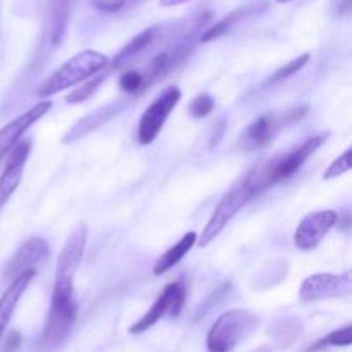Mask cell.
Wrapping results in <instances>:
<instances>
[{
    "mask_svg": "<svg viewBox=\"0 0 352 352\" xmlns=\"http://www.w3.org/2000/svg\"><path fill=\"white\" fill-rule=\"evenodd\" d=\"M86 241H88V226L85 222H79L69 234L64 248L58 253L54 292H52V309L69 308V306L78 305L74 301V289L72 287H74L76 272L81 263L82 254H85Z\"/></svg>",
    "mask_w": 352,
    "mask_h": 352,
    "instance_id": "1",
    "label": "cell"
},
{
    "mask_svg": "<svg viewBox=\"0 0 352 352\" xmlns=\"http://www.w3.org/2000/svg\"><path fill=\"white\" fill-rule=\"evenodd\" d=\"M330 133H320L315 136L308 138L301 146L294 148L289 153L280 155V157L274 158L272 162H268L267 165H263L261 168L254 170L253 174L248 175V182L253 188L254 195H260V192L267 191L272 186L278 184V182H284L287 179H291L296 172L301 170V167L305 165V162L329 140Z\"/></svg>",
    "mask_w": 352,
    "mask_h": 352,
    "instance_id": "2",
    "label": "cell"
},
{
    "mask_svg": "<svg viewBox=\"0 0 352 352\" xmlns=\"http://www.w3.org/2000/svg\"><path fill=\"white\" fill-rule=\"evenodd\" d=\"M109 65V58L105 54H100L96 50L79 52L78 55L69 58L65 64H62L52 76H48L40 88L36 89V96L47 98V96L57 95L64 89L72 88L76 85H81L91 76L98 74Z\"/></svg>",
    "mask_w": 352,
    "mask_h": 352,
    "instance_id": "3",
    "label": "cell"
},
{
    "mask_svg": "<svg viewBox=\"0 0 352 352\" xmlns=\"http://www.w3.org/2000/svg\"><path fill=\"white\" fill-rule=\"evenodd\" d=\"M258 322L260 318L246 309H230L223 313L215 320L206 336V351L232 352L244 337L256 329Z\"/></svg>",
    "mask_w": 352,
    "mask_h": 352,
    "instance_id": "4",
    "label": "cell"
},
{
    "mask_svg": "<svg viewBox=\"0 0 352 352\" xmlns=\"http://www.w3.org/2000/svg\"><path fill=\"white\" fill-rule=\"evenodd\" d=\"M306 113H308L306 107H298L285 113H267V116L258 117L241 134L237 146L244 151H253L267 146L282 129L305 119Z\"/></svg>",
    "mask_w": 352,
    "mask_h": 352,
    "instance_id": "5",
    "label": "cell"
},
{
    "mask_svg": "<svg viewBox=\"0 0 352 352\" xmlns=\"http://www.w3.org/2000/svg\"><path fill=\"white\" fill-rule=\"evenodd\" d=\"M254 191L251 188V184L248 182V179H244V182L237 188H234L232 191L227 192L222 199L219 201V205L213 210L212 217L206 222L205 229H203L201 236L198 237L196 243H199V246L206 248L212 241H215V237L226 229L227 223L254 198Z\"/></svg>",
    "mask_w": 352,
    "mask_h": 352,
    "instance_id": "6",
    "label": "cell"
},
{
    "mask_svg": "<svg viewBox=\"0 0 352 352\" xmlns=\"http://www.w3.org/2000/svg\"><path fill=\"white\" fill-rule=\"evenodd\" d=\"M181 95L182 93L179 86L170 85L148 105V109L141 116L140 124H138V140L141 144L146 146L157 140L158 134L164 129L165 122H167L168 116L181 100Z\"/></svg>",
    "mask_w": 352,
    "mask_h": 352,
    "instance_id": "7",
    "label": "cell"
},
{
    "mask_svg": "<svg viewBox=\"0 0 352 352\" xmlns=\"http://www.w3.org/2000/svg\"><path fill=\"white\" fill-rule=\"evenodd\" d=\"M186 296H188V289L182 282H172V284L165 285V289L158 296L157 301L151 305V308L136 323H133L127 332L133 333V336L143 333L148 329H151L155 323L160 322L164 316H179V313L184 308Z\"/></svg>",
    "mask_w": 352,
    "mask_h": 352,
    "instance_id": "8",
    "label": "cell"
},
{
    "mask_svg": "<svg viewBox=\"0 0 352 352\" xmlns=\"http://www.w3.org/2000/svg\"><path fill=\"white\" fill-rule=\"evenodd\" d=\"M352 292V280L351 272H344L342 275L333 274H316L306 278L301 285L302 301H323V299H336V298H347Z\"/></svg>",
    "mask_w": 352,
    "mask_h": 352,
    "instance_id": "9",
    "label": "cell"
},
{
    "mask_svg": "<svg viewBox=\"0 0 352 352\" xmlns=\"http://www.w3.org/2000/svg\"><path fill=\"white\" fill-rule=\"evenodd\" d=\"M339 220L333 210H322V212H313L301 220L294 234V244L301 251H311L322 243L327 234L333 229V226Z\"/></svg>",
    "mask_w": 352,
    "mask_h": 352,
    "instance_id": "10",
    "label": "cell"
},
{
    "mask_svg": "<svg viewBox=\"0 0 352 352\" xmlns=\"http://www.w3.org/2000/svg\"><path fill=\"white\" fill-rule=\"evenodd\" d=\"M50 256V246L41 237H30L19 246L14 253L3 270V280L12 282L17 275L24 274L26 270H34V267L43 263Z\"/></svg>",
    "mask_w": 352,
    "mask_h": 352,
    "instance_id": "11",
    "label": "cell"
},
{
    "mask_svg": "<svg viewBox=\"0 0 352 352\" xmlns=\"http://www.w3.org/2000/svg\"><path fill=\"white\" fill-rule=\"evenodd\" d=\"M50 109V100H43V102L31 107V109L26 110L23 116L16 117V119L10 120L9 124H6V126L0 129V162L14 150V146L19 143L21 138L26 134V131L30 129L31 126H34V124H36Z\"/></svg>",
    "mask_w": 352,
    "mask_h": 352,
    "instance_id": "12",
    "label": "cell"
},
{
    "mask_svg": "<svg viewBox=\"0 0 352 352\" xmlns=\"http://www.w3.org/2000/svg\"><path fill=\"white\" fill-rule=\"evenodd\" d=\"M31 151V140L19 141L14 146V150L9 153L7 164L3 167L2 175H0V210L6 206L10 196L14 195L17 188H19L21 181H23L24 167H26V160L30 157Z\"/></svg>",
    "mask_w": 352,
    "mask_h": 352,
    "instance_id": "13",
    "label": "cell"
},
{
    "mask_svg": "<svg viewBox=\"0 0 352 352\" xmlns=\"http://www.w3.org/2000/svg\"><path fill=\"white\" fill-rule=\"evenodd\" d=\"M76 318H78V305L69 306V308L50 309L43 336L40 339L41 349L50 352L60 347L71 333Z\"/></svg>",
    "mask_w": 352,
    "mask_h": 352,
    "instance_id": "14",
    "label": "cell"
},
{
    "mask_svg": "<svg viewBox=\"0 0 352 352\" xmlns=\"http://www.w3.org/2000/svg\"><path fill=\"white\" fill-rule=\"evenodd\" d=\"M34 275H36V270H26L24 274L17 275V277L10 282L9 287L6 289L2 298H0V340H2L7 325H9L10 318H12L14 311H16L17 302L23 298V294L26 292L28 285L33 280Z\"/></svg>",
    "mask_w": 352,
    "mask_h": 352,
    "instance_id": "15",
    "label": "cell"
},
{
    "mask_svg": "<svg viewBox=\"0 0 352 352\" xmlns=\"http://www.w3.org/2000/svg\"><path fill=\"white\" fill-rule=\"evenodd\" d=\"M267 7H268L267 2H256V3H250V6H244V7H239V9L232 10L229 16H226L223 19H220L217 24L210 26L208 30H206L205 33L199 36V41L206 43V41H212V40H215V38L222 36V34H226L227 31L232 30L236 24H239L241 21L265 12V10H267Z\"/></svg>",
    "mask_w": 352,
    "mask_h": 352,
    "instance_id": "16",
    "label": "cell"
},
{
    "mask_svg": "<svg viewBox=\"0 0 352 352\" xmlns=\"http://www.w3.org/2000/svg\"><path fill=\"white\" fill-rule=\"evenodd\" d=\"M158 31H160V28L158 26H151V28H148V30L141 31L140 34H136V36H134L133 40H131L129 43H127L126 47H124L122 50L116 55V57H113V60L110 62L107 67H109L110 71H117V69L126 67V65L129 64L133 58H136L141 52L146 50V48L150 47L155 40H157Z\"/></svg>",
    "mask_w": 352,
    "mask_h": 352,
    "instance_id": "17",
    "label": "cell"
},
{
    "mask_svg": "<svg viewBox=\"0 0 352 352\" xmlns=\"http://www.w3.org/2000/svg\"><path fill=\"white\" fill-rule=\"evenodd\" d=\"M268 333L277 349H289L301 337L302 323L294 316H285V318L275 320L268 329Z\"/></svg>",
    "mask_w": 352,
    "mask_h": 352,
    "instance_id": "18",
    "label": "cell"
},
{
    "mask_svg": "<svg viewBox=\"0 0 352 352\" xmlns=\"http://www.w3.org/2000/svg\"><path fill=\"white\" fill-rule=\"evenodd\" d=\"M196 241H198V234L196 232L184 234L177 244H174V246L168 248V250L165 251L160 258H158L157 263H155V267H153V275H157L158 277V275H164L165 272H168L170 268H174L175 265H177L179 261H181L182 258H184L186 254L192 250V246L196 244Z\"/></svg>",
    "mask_w": 352,
    "mask_h": 352,
    "instance_id": "19",
    "label": "cell"
},
{
    "mask_svg": "<svg viewBox=\"0 0 352 352\" xmlns=\"http://www.w3.org/2000/svg\"><path fill=\"white\" fill-rule=\"evenodd\" d=\"M69 21V0H50V16H48V31L50 43L58 45L64 38Z\"/></svg>",
    "mask_w": 352,
    "mask_h": 352,
    "instance_id": "20",
    "label": "cell"
},
{
    "mask_svg": "<svg viewBox=\"0 0 352 352\" xmlns=\"http://www.w3.org/2000/svg\"><path fill=\"white\" fill-rule=\"evenodd\" d=\"M113 113L116 112H110L109 107H107V109L103 107V109L96 110V112H93L91 116H88V117H85V119L79 120V122L76 124V126L72 127L67 134H65V138H62V143H71V141L85 136V134H88L89 131H93L95 127H98L100 124L105 122L107 119H110Z\"/></svg>",
    "mask_w": 352,
    "mask_h": 352,
    "instance_id": "21",
    "label": "cell"
},
{
    "mask_svg": "<svg viewBox=\"0 0 352 352\" xmlns=\"http://www.w3.org/2000/svg\"><path fill=\"white\" fill-rule=\"evenodd\" d=\"M119 88L124 95H143L150 86H148L146 76L143 71H136V69H127L119 76Z\"/></svg>",
    "mask_w": 352,
    "mask_h": 352,
    "instance_id": "22",
    "label": "cell"
},
{
    "mask_svg": "<svg viewBox=\"0 0 352 352\" xmlns=\"http://www.w3.org/2000/svg\"><path fill=\"white\" fill-rule=\"evenodd\" d=\"M352 344V327L346 325L342 329H337L330 332L329 336L320 339L318 342L313 344L306 352H316L325 347H349Z\"/></svg>",
    "mask_w": 352,
    "mask_h": 352,
    "instance_id": "23",
    "label": "cell"
},
{
    "mask_svg": "<svg viewBox=\"0 0 352 352\" xmlns=\"http://www.w3.org/2000/svg\"><path fill=\"white\" fill-rule=\"evenodd\" d=\"M105 78H107V72H105V69H103L102 72H98V74H95V76H91L89 79H86L85 82H81V86H79V88H76L71 95L65 96V102L67 103L86 102V100L91 98V96L95 95V91L98 89V86L105 81Z\"/></svg>",
    "mask_w": 352,
    "mask_h": 352,
    "instance_id": "24",
    "label": "cell"
},
{
    "mask_svg": "<svg viewBox=\"0 0 352 352\" xmlns=\"http://www.w3.org/2000/svg\"><path fill=\"white\" fill-rule=\"evenodd\" d=\"M215 109V100H213L212 95L208 93H201L196 98H192V102L189 103L188 112L192 119H205Z\"/></svg>",
    "mask_w": 352,
    "mask_h": 352,
    "instance_id": "25",
    "label": "cell"
},
{
    "mask_svg": "<svg viewBox=\"0 0 352 352\" xmlns=\"http://www.w3.org/2000/svg\"><path fill=\"white\" fill-rule=\"evenodd\" d=\"M309 54H302L299 55L298 58H294V60H291L289 64H285L284 67H280L278 71H275V74L272 76L270 79L267 81V85H275V82L278 81H285L287 78H291V76H294L296 72L301 71L302 67H305L306 64L309 62Z\"/></svg>",
    "mask_w": 352,
    "mask_h": 352,
    "instance_id": "26",
    "label": "cell"
},
{
    "mask_svg": "<svg viewBox=\"0 0 352 352\" xmlns=\"http://www.w3.org/2000/svg\"><path fill=\"white\" fill-rule=\"evenodd\" d=\"M351 153H352V150L351 148H347V150L344 151L339 158H336V160L330 164V167L325 170L323 179H325V181H330V179L340 177V175H344L346 172H349L351 170Z\"/></svg>",
    "mask_w": 352,
    "mask_h": 352,
    "instance_id": "27",
    "label": "cell"
},
{
    "mask_svg": "<svg viewBox=\"0 0 352 352\" xmlns=\"http://www.w3.org/2000/svg\"><path fill=\"white\" fill-rule=\"evenodd\" d=\"M127 0H91L93 7L103 12H117L126 6Z\"/></svg>",
    "mask_w": 352,
    "mask_h": 352,
    "instance_id": "28",
    "label": "cell"
},
{
    "mask_svg": "<svg viewBox=\"0 0 352 352\" xmlns=\"http://www.w3.org/2000/svg\"><path fill=\"white\" fill-rule=\"evenodd\" d=\"M21 342H23V339H21V333L14 330V332H10L9 337H7L6 346H3V352H14L17 347L21 346Z\"/></svg>",
    "mask_w": 352,
    "mask_h": 352,
    "instance_id": "29",
    "label": "cell"
},
{
    "mask_svg": "<svg viewBox=\"0 0 352 352\" xmlns=\"http://www.w3.org/2000/svg\"><path fill=\"white\" fill-rule=\"evenodd\" d=\"M351 10V0H339L337 3V16H346Z\"/></svg>",
    "mask_w": 352,
    "mask_h": 352,
    "instance_id": "30",
    "label": "cell"
},
{
    "mask_svg": "<svg viewBox=\"0 0 352 352\" xmlns=\"http://www.w3.org/2000/svg\"><path fill=\"white\" fill-rule=\"evenodd\" d=\"M189 0H160V6L164 7H172V6H179V3H186Z\"/></svg>",
    "mask_w": 352,
    "mask_h": 352,
    "instance_id": "31",
    "label": "cell"
},
{
    "mask_svg": "<svg viewBox=\"0 0 352 352\" xmlns=\"http://www.w3.org/2000/svg\"><path fill=\"white\" fill-rule=\"evenodd\" d=\"M251 352H274V349H272V347H268V346H261V347H258V349H254Z\"/></svg>",
    "mask_w": 352,
    "mask_h": 352,
    "instance_id": "32",
    "label": "cell"
},
{
    "mask_svg": "<svg viewBox=\"0 0 352 352\" xmlns=\"http://www.w3.org/2000/svg\"><path fill=\"white\" fill-rule=\"evenodd\" d=\"M275 2H277V3H289V2H292V0H275Z\"/></svg>",
    "mask_w": 352,
    "mask_h": 352,
    "instance_id": "33",
    "label": "cell"
}]
</instances>
